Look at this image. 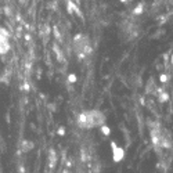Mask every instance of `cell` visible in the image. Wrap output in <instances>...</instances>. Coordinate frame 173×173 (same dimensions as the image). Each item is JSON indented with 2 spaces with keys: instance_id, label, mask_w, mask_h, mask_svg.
Returning <instances> with one entry per match:
<instances>
[{
  "instance_id": "6da1fadb",
  "label": "cell",
  "mask_w": 173,
  "mask_h": 173,
  "mask_svg": "<svg viewBox=\"0 0 173 173\" xmlns=\"http://www.w3.org/2000/svg\"><path fill=\"white\" fill-rule=\"evenodd\" d=\"M107 121V117L99 110L83 111L78 115V126L81 129H93L97 126H103Z\"/></svg>"
},
{
  "instance_id": "7a4b0ae2",
  "label": "cell",
  "mask_w": 173,
  "mask_h": 173,
  "mask_svg": "<svg viewBox=\"0 0 173 173\" xmlns=\"http://www.w3.org/2000/svg\"><path fill=\"white\" fill-rule=\"evenodd\" d=\"M74 51L79 60H86L87 57L92 56L93 53V46L90 42L89 36L83 33H78L74 38Z\"/></svg>"
},
{
  "instance_id": "3957f363",
  "label": "cell",
  "mask_w": 173,
  "mask_h": 173,
  "mask_svg": "<svg viewBox=\"0 0 173 173\" xmlns=\"http://www.w3.org/2000/svg\"><path fill=\"white\" fill-rule=\"evenodd\" d=\"M10 49V35L9 31L0 27V56L6 54Z\"/></svg>"
},
{
  "instance_id": "277c9868",
  "label": "cell",
  "mask_w": 173,
  "mask_h": 173,
  "mask_svg": "<svg viewBox=\"0 0 173 173\" xmlns=\"http://www.w3.org/2000/svg\"><path fill=\"white\" fill-rule=\"evenodd\" d=\"M111 148H112V161L115 162V164H119V162L125 158V150L118 146L115 141L111 143Z\"/></svg>"
},
{
  "instance_id": "5b68a950",
  "label": "cell",
  "mask_w": 173,
  "mask_h": 173,
  "mask_svg": "<svg viewBox=\"0 0 173 173\" xmlns=\"http://www.w3.org/2000/svg\"><path fill=\"white\" fill-rule=\"evenodd\" d=\"M32 148H33V143H32V141H24V143L21 144L22 152H29Z\"/></svg>"
},
{
  "instance_id": "8992f818",
  "label": "cell",
  "mask_w": 173,
  "mask_h": 173,
  "mask_svg": "<svg viewBox=\"0 0 173 173\" xmlns=\"http://www.w3.org/2000/svg\"><path fill=\"white\" fill-rule=\"evenodd\" d=\"M143 10H144V4L140 3L137 7H136V9L133 10V15H140L141 13H143Z\"/></svg>"
},
{
  "instance_id": "52a82bcc",
  "label": "cell",
  "mask_w": 173,
  "mask_h": 173,
  "mask_svg": "<svg viewBox=\"0 0 173 173\" xmlns=\"http://www.w3.org/2000/svg\"><path fill=\"white\" fill-rule=\"evenodd\" d=\"M100 129H101V132H103V134H104V136H110V134H111V129L108 128L107 123H104L103 126H100Z\"/></svg>"
},
{
  "instance_id": "ba28073f",
  "label": "cell",
  "mask_w": 173,
  "mask_h": 173,
  "mask_svg": "<svg viewBox=\"0 0 173 173\" xmlns=\"http://www.w3.org/2000/svg\"><path fill=\"white\" fill-rule=\"evenodd\" d=\"M169 100V96L166 92H159V101L161 103H166Z\"/></svg>"
},
{
  "instance_id": "9c48e42d",
  "label": "cell",
  "mask_w": 173,
  "mask_h": 173,
  "mask_svg": "<svg viewBox=\"0 0 173 173\" xmlns=\"http://www.w3.org/2000/svg\"><path fill=\"white\" fill-rule=\"evenodd\" d=\"M56 161H57V159H56V152L51 151L50 152V168L56 166Z\"/></svg>"
},
{
  "instance_id": "30bf717a",
  "label": "cell",
  "mask_w": 173,
  "mask_h": 173,
  "mask_svg": "<svg viewBox=\"0 0 173 173\" xmlns=\"http://www.w3.org/2000/svg\"><path fill=\"white\" fill-rule=\"evenodd\" d=\"M159 81H161L162 83H165V82H168V76H166V75L162 74V75H161V78H159Z\"/></svg>"
},
{
  "instance_id": "8fae6325",
  "label": "cell",
  "mask_w": 173,
  "mask_h": 173,
  "mask_svg": "<svg viewBox=\"0 0 173 173\" xmlns=\"http://www.w3.org/2000/svg\"><path fill=\"white\" fill-rule=\"evenodd\" d=\"M69 82H76V76L75 75H69Z\"/></svg>"
},
{
  "instance_id": "7c38bea8",
  "label": "cell",
  "mask_w": 173,
  "mask_h": 173,
  "mask_svg": "<svg viewBox=\"0 0 173 173\" xmlns=\"http://www.w3.org/2000/svg\"><path fill=\"white\" fill-rule=\"evenodd\" d=\"M64 133H65V130H64V129H60V133H58V134H61V136H63Z\"/></svg>"
},
{
  "instance_id": "4fadbf2b",
  "label": "cell",
  "mask_w": 173,
  "mask_h": 173,
  "mask_svg": "<svg viewBox=\"0 0 173 173\" xmlns=\"http://www.w3.org/2000/svg\"><path fill=\"white\" fill-rule=\"evenodd\" d=\"M170 63H172V65H173V56H172V60H170Z\"/></svg>"
},
{
  "instance_id": "5bb4252c",
  "label": "cell",
  "mask_w": 173,
  "mask_h": 173,
  "mask_svg": "<svg viewBox=\"0 0 173 173\" xmlns=\"http://www.w3.org/2000/svg\"><path fill=\"white\" fill-rule=\"evenodd\" d=\"M63 173H68V172H67V170H65V172H63Z\"/></svg>"
}]
</instances>
